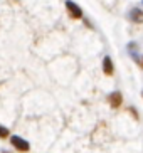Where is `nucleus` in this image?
<instances>
[{
	"mask_svg": "<svg viewBox=\"0 0 143 153\" xmlns=\"http://www.w3.org/2000/svg\"><path fill=\"white\" fill-rule=\"evenodd\" d=\"M10 145H12L17 152H24V153H25V152L31 150V143H29L27 140H24L22 136H19V135H12V136H10Z\"/></svg>",
	"mask_w": 143,
	"mask_h": 153,
	"instance_id": "1",
	"label": "nucleus"
},
{
	"mask_svg": "<svg viewBox=\"0 0 143 153\" xmlns=\"http://www.w3.org/2000/svg\"><path fill=\"white\" fill-rule=\"evenodd\" d=\"M66 9H67V12H69V15H71L72 19H81L83 17V10H81L72 0H67L66 2Z\"/></svg>",
	"mask_w": 143,
	"mask_h": 153,
	"instance_id": "2",
	"label": "nucleus"
},
{
	"mask_svg": "<svg viewBox=\"0 0 143 153\" xmlns=\"http://www.w3.org/2000/svg\"><path fill=\"white\" fill-rule=\"evenodd\" d=\"M108 101H109V104H111V108H120L121 103H123V96H121L120 91H115V93L109 94Z\"/></svg>",
	"mask_w": 143,
	"mask_h": 153,
	"instance_id": "3",
	"label": "nucleus"
},
{
	"mask_svg": "<svg viewBox=\"0 0 143 153\" xmlns=\"http://www.w3.org/2000/svg\"><path fill=\"white\" fill-rule=\"evenodd\" d=\"M131 22H136V24H143V10L140 9H131L130 14H128Z\"/></svg>",
	"mask_w": 143,
	"mask_h": 153,
	"instance_id": "4",
	"label": "nucleus"
},
{
	"mask_svg": "<svg viewBox=\"0 0 143 153\" xmlns=\"http://www.w3.org/2000/svg\"><path fill=\"white\" fill-rule=\"evenodd\" d=\"M103 72L106 76H111L113 72H115V66H113V61H111L109 56H106V57L103 59Z\"/></svg>",
	"mask_w": 143,
	"mask_h": 153,
	"instance_id": "5",
	"label": "nucleus"
},
{
	"mask_svg": "<svg viewBox=\"0 0 143 153\" xmlns=\"http://www.w3.org/2000/svg\"><path fill=\"white\" fill-rule=\"evenodd\" d=\"M10 131H9V128H5V126H2L0 125V138L2 140H5V138H10Z\"/></svg>",
	"mask_w": 143,
	"mask_h": 153,
	"instance_id": "6",
	"label": "nucleus"
},
{
	"mask_svg": "<svg viewBox=\"0 0 143 153\" xmlns=\"http://www.w3.org/2000/svg\"><path fill=\"white\" fill-rule=\"evenodd\" d=\"M140 66L143 68V56H142V61H140Z\"/></svg>",
	"mask_w": 143,
	"mask_h": 153,
	"instance_id": "7",
	"label": "nucleus"
}]
</instances>
